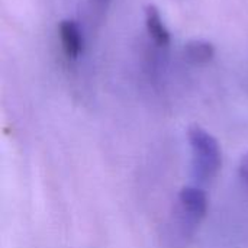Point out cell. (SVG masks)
<instances>
[{
  "label": "cell",
  "instance_id": "cell-7",
  "mask_svg": "<svg viewBox=\"0 0 248 248\" xmlns=\"http://www.w3.org/2000/svg\"><path fill=\"white\" fill-rule=\"evenodd\" d=\"M93 1H94L96 4H100V6H105V4H108V3H109L110 0H93Z\"/></svg>",
  "mask_w": 248,
  "mask_h": 248
},
{
  "label": "cell",
  "instance_id": "cell-1",
  "mask_svg": "<svg viewBox=\"0 0 248 248\" xmlns=\"http://www.w3.org/2000/svg\"><path fill=\"white\" fill-rule=\"evenodd\" d=\"M187 140L192 148L195 176L201 180L214 179L222 164V154L218 141L199 125H192L189 128Z\"/></svg>",
  "mask_w": 248,
  "mask_h": 248
},
{
  "label": "cell",
  "instance_id": "cell-4",
  "mask_svg": "<svg viewBox=\"0 0 248 248\" xmlns=\"http://www.w3.org/2000/svg\"><path fill=\"white\" fill-rule=\"evenodd\" d=\"M145 26L150 38L160 46H167L170 44V32L161 17V13L155 4H148L145 7Z\"/></svg>",
  "mask_w": 248,
  "mask_h": 248
},
{
  "label": "cell",
  "instance_id": "cell-3",
  "mask_svg": "<svg viewBox=\"0 0 248 248\" xmlns=\"http://www.w3.org/2000/svg\"><path fill=\"white\" fill-rule=\"evenodd\" d=\"M58 32H60V41L64 54L68 58L76 60L83 52V46H84V39L80 26L77 25V22L71 19H64L60 23Z\"/></svg>",
  "mask_w": 248,
  "mask_h": 248
},
{
  "label": "cell",
  "instance_id": "cell-6",
  "mask_svg": "<svg viewBox=\"0 0 248 248\" xmlns=\"http://www.w3.org/2000/svg\"><path fill=\"white\" fill-rule=\"evenodd\" d=\"M238 174H240V179L243 180L244 186L248 189V151L241 157V160H240Z\"/></svg>",
  "mask_w": 248,
  "mask_h": 248
},
{
  "label": "cell",
  "instance_id": "cell-2",
  "mask_svg": "<svg viewBox=\"0 0 248 248\" xmlns=\"http://www.w3.org/2000/svg\"><path fill=\"white\" fill-rule=\"evenodd\" d=\"M179 201L183 212L193 221H201L208 212V198L206 193L198 187L187 186L179 193Z\"/></svg>",
  "mask_w": 248,
  "mask_h": 248
},
{
  "label": "cell",
  "instance_id": "cell-5",
  "mask_svg": "<svg viewBox=\"0 0 248 248\" xmlns=\"http://www.w3.org/2000/svg\"><path fill=\"white\" fill-rule=\"evenodd\" d=\"M185 58L195 65H203L215 57V46L205 39H192L185 44Z\"/></svg>",
  "mask_w": 248,
  "mask_h": 248
}]
</instances>
